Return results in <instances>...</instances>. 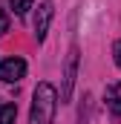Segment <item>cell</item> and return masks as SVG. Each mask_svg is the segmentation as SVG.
<instances>
[{
    "instance_id": "cell-4",
    "label": "cell",
    "mask_w": 121,
    "mask_h": 124,
    "mask_svg": "<svg viewBox=\"0 0 121 124\" xmlns=\"http://www.w3.org/2000/svg\"><path fill=\"white\" fill-rule=\"evenodd\" d=\"M26 75V61L23 58H6L0 61V81H20Z\"/></svg>"
},
{
    "instance_id": "cell-1",
    "label": "cell",
    "mask_w": 121,
    "mask_h": 124,
    "mask_svg": "<svg viewBox=\"0 0 121 124\" xmlns=\"http://www.w3.org/2000/svg\"><path fill=\"white\" fill-rule=\"evenodd\" d=\"M55 104H58V93L52 84H38L35 95H32V113H29V124H52L55 118Z\"/></svg>"
},
{
    "instance_id": "cell-3",
    "label": "cell",
    "mask_w": 121,
    "mask_h": 124,
    "mask_svg": "<svg viewBox=\"0 0 121 124\" xmlns=\"http://www.w3.org/2000/svg\"><path fill=\"white\" fill-rule=\"evenodd\" d=\"M52 15H55L52 0H43V3L38 6V15H35V38H38V40H43V38H46L49 23H52Z\"/></svg>"
},
{
    "instance_id": "cell-2",
    "label": "cell",
    "mask_w": 121,
    "mask_h": 124,
    "mask_svg": "<svg viewBox=\"0 0 121 124\" xmlns=\"http://www.w3.org/2000/svg\"><path fill=\"white\" fill-rule=\"evenodd\" d=\"M75 78H78V46L72 43V46H69V55H66V63H63V87H60V101H69V98H72Z\"/></svg>"
},
{
    "instance_id": "cell-7",
    "label": "cell",
    "mask_w": 121,
    "mask_h": 124,
    "mask_svg": "<svg viewBox=\"0 0 121 124\" xmlns=\"http://www.w3.org/2000/svg\"><path fill=\"white\" fill-rule=\"evenodd\" d=\"M32 3H35V0H9V6L15 9V15H26L32 9Z\"/></svg>"
},
{
    "instance_id": "cell-8",
    "label": "cell",
    "mask_w": 121,
    "mask_h": 124,
    "mask_svg": "<svg viewBox=\"0 0 121 124\" xmlns=\"http://www.w3.org/2000/svg\"><path fill=\"white\" fill-rule=\"evenodd\" d=\"M6 32H9V15L0 9V35H6Z\"/></svg>"
},
{
    "instance_id": "cell-6",
    "label": "cell",
    "mask_w": 121,
    "mask_h": 124,
    "mask_svg": "<svg viewBox=\"0 0 121 124\" xmlns=\"http://www.w3.org/2000/svg\"><path fill=\"white\" fill-rule=\"evenodd\" d=\"M17 118V104H3L0 107V124H15Z\"/></svg>"
},
{
    "instance_id": "cell-5",
    "label": "cell",
    "mask_w": 121,
    "mask_h": 124,
    "mask_svg": "<svg viewBox=\"0 0 121 124\" xmlns=\"http://www.w3.org/2000/svg\"><path fill=\"white\" fill-rule=\"evenodd\" d=\"M104 101H107V107H110V113H113V116H121V84H113V87H107V95H104Z\"/></svg>"
},
{
    "instance_id": "cell-9",
    "label": "cell",
    "mask_w": 121,
    "mask_h": 124,
    "mask_svg": "<svg viewBox=\"0 0 121 124\" xmlns=\"http://www.w3.org/2000/svg\"><path fill=\"white\" fill-rule=\"evenodd\" d=\"M113 55H115V63H118V69H121V40L113 46Z\"/></svg>"
}]
</instances>
